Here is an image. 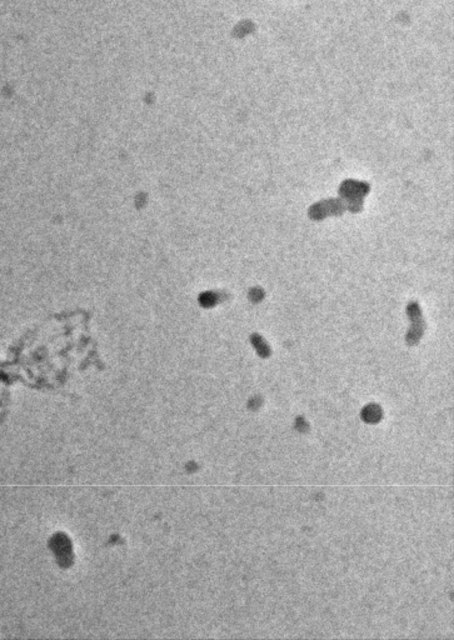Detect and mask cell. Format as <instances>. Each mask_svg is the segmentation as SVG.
Segmentation results:
<instances>
[{"mask_svg": "<svg viewBox=\"0 0 454 640\" xmlns=\"http://www.w3.org/2000/svg\"><path fill=\"white\" fill-rule=\"evenodd\" d=\"M368 191V184L359 183L356 180L344 182L339 189L340 195L348 200V205L352 211H359L362 209V199L367 195Z\"/></svg>", "mask_w": 454, "mask_h": 640, "instance_id": "6da1fadb", "label": "cell"}, {"mask_svg": "<svg viewBox=\"0 0 454 640\" xmlns=\"http://www.w3.org/2000/svg\"><path fill=\"white\" fill-rule=\"evenodd\" d=\"M344 210V204L338 200H324L320 204H315L309 210V216L313 219H323L331 214H342Z\"/></svg>", "mask_w": 454, "mask_h": 640, "instance_id": "7a4b0ae2", "label": "cell"}]
</instances>
